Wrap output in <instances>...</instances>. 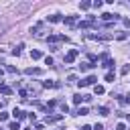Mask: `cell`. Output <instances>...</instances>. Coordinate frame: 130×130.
Masks as SVG:
<instances>
[{
  "label": "cell",
  "instance_id": "obj_23",
  "mask_svg": "<svg viewBox=\"0 0 130 130\" xmlns=\"http://www.w3.org/2000/svg\"><path fill=\"white\" fill-rule=\"evenodd\" d=\"M106 81H114V73H106Z\"/></svg>",
  "mask_w": 130,
  "mask_h": 130
},
{
  "label": "cell",
  "instance_id": "obj_3",
  "mask_svg": "<svg viewBox=\"0 0 130 130\" xmlns=\"http://www.w3.org/2000/svg\"><path fill=\"white\" fill-rule=\"evenodd\" d=\"M61 118H63L61 114H55V116H47V118H45V122H47V124H53V122H59Z\"/></svg>",
  "mask_w": 130,
  "mask_h": 130
},
{
  "label": "cell",
  "instance_id": "obj_4",
  "mask_svg": "<svg viewBox=\"0 0 130 130\" xmlns=\"http://www.w3.org/2000/svg\"><path fill=\"white\" fill-rule=\"evenodd\" d=\"M24 73H26V75H41V73H43V71H41V69H39V67H28V69H26V71H24Z\"/></svg>",
  "mask_w": 130,
  "mask_h": 130
},
{
  "label": "cell",
  "instance_id": "obj_16",
  "mask_svg": "<svg viewBox=\"0 0 130 130\" xmlns=\"http://www.w3.org/2000/svg\"><path fill=\"white\" fill-rule=\"evenodd\" d=\"M49 20L51 22H59L61 20V14H53V16H49Z\"/></svg>",
  "mask_w": 130,
  "mask_h": 130
},
{
  "label": "cell",
  "instance_id": "obj_28",
  "mask_svg": "<svg viewBox=\"0 0 130 130\" xmlns=\"http://www.w3.org/2000/svg\"><path fill=\"white\" fill-rule=\"evenodd\" d=\"M93 130H104V126H102V124H95V126H93Z\"/></svg>",
  "mask_w": 130,
  "mask_h": 130
},
{
  "label": "cell",
  "instance_id": "obj_22",
  "mask_svg": "<svg viewBox=\"0 0 130 130\" xmlns=\"http://www.w3.org/2000/svg\"><path fill=\"white\" fill-rule=\"evenodd\" d=\"M128 71H130V67H128V65H124V67H122V71H120V73H122V75H128Z\"/></svg>",
  "mask_w": 130,
  "mask_h": 130
},
{
  "label": "cell",
  "instance_id": "obj_27",
  "mask_svg": "<svg viewBox=\"0 0 130 130\" xmlns=\"http://www.w3.org/2000/svg\"><path fill=\"white\" fill-rule=\"evenodd\" d=\"M124 128H126V126H124V124H122V122H120V124H118V126H116V130H124Z\"/></svg>",
  "mask_w": 130,
  "mask_h": 130
},
{
  "label": "cell",
  "instance_id": "obj_14",
  "mask_svg": "<svg viewBox=\"0 0 130 130\" xmlns=\"http://www.w3.org/2000/svg\"><path fill=\"white\" fill-rule=\"evenodd\" d=\"M43 87H59V83H55V81H45Z\"/></svg>",
  "mask_w": 130,
  "mask_h": 130
},
{
  "label": "cell",
  "instance_id": "obj_11",
  "mask_svg": "<svg viewBox=\"0 0 130 130\" xmlns=\"http://www.w3.org/2000/svg\"><path fill=\"white\" fill-rule=\"evenodd\" d=\"M8 130H20V124L18 122H10L8 124Z\"/></svg>",
  "mask_w": 130,
  "mask_h": 130
},
{
  "label": "cell",
  "instance_id": "obj_15",
  "mask_svg": "<svg viewBox=\"0 0 130 130\" xmlns=\"http://www.w3.org/2000/svg\"><path fill=\"white\" fill-rule=\"evenodd\" d=\"M81 100H83L81 93H75V95H73V104H81Z\"/></svg>",
  "mask_w": 130,
  "mask_h": 130
},
{
  "label": "cell",
  "instance_id": "obj_12",
  "mask_svg": "<svg viewBox=\"0 0 130 130\" xmlns=\"http://www.w3.org/2000/svg\"><path fill=\"white\" fill-rule=\"evenodd\" d=\"M63 22H67V24H75V16H65Z\"/></svg>",
  "mask_w": 130,
  "mask_h": 130
},
{
  "label": "cell",
  "instance_id": "obj_18",
  "mask_svg": "<svg viewBox=\"0 0 130 130\" xmlns=\"http://www.w3.org/2000/svg\"><path fill=\"white\" fill-rule=\"evenodd\" d=\"M77 114H79V116H87V108H85V106H83V108H79V110H77Z\"/></svg>",
  "mask_w": 130,
  "mask_h": 130
},
{
  "label": "cell",
  "instance_id": "obj_21",
  "mask_svg": "<svg viewBox=\"0 0 130 130\" xmlns=\"http://www.w3.org/2000/svg\"><path fill=\"white\" fill-rule=\"evenodd\" d=\"M45 65H53V57L47 55V57H45Z\"/></svg>",
  "mask_w": 130,
  "mask_h": 130
},
{
  "label": "cell",
  "instance_id": "obj_17",
  "mask_svg": "<svg viewBox=\"0 0 130 130\" xmlns=\"http://www.w3.org/2000/svg\"><path fill=\"white\" fill-rule=\"evenodd\" d=\"M93 91H95V93H98V95H102V93H104V91H106V89H104V87H102V85H95V87H93Z\"/></svg>",
  "mask_w": 130,
  "mask_h": 130
},
{
  "label": "cell",
  "instance_id": "obj_2",
  "mask_svg": "<svg viewBox=\"0 0 130 130\" xmlns=\"http://www.w3.org/2000/svg\"><path fill=\"white\" fill-rule=\"evenodd\" d=\"M77 83H79V87H87V85L95 83V75H89V77H85V79H81V81H77Z\"/></svg>",
  "mask_w": 130,
  "mask_h": 130
},
{
  "label": "cell",
  "instance_id": "obj_13",
  "mask_svg": "<svg viewBox=\"0 0 130 130\" xmlns=\"http://www.w3.org/2000/svg\"><path fill=\"white\" fill-rule=\"evenodd\" d=\"M91 67H93L91 63H81V65H79V69H81V71H87V69H91Z\"/></svg>",
  "mask_w": 130,
  "mask_h": 130
},
{
  "label": "cell",
  "instance_id": "obj_24",
  "mask_svg": "<svg viewBox=\"0 0 130 130\" xmlns=\"http://www.w3.org/2000/svg\"><path fill=\"white\" fill-rule=\"evenodd\" d=\"M67 81H69V83H75V81H77V77H75V75H69V77H67Z\"/></svg>",
  "mask_w": 130,
  "mask_h": 130
},
{
  "label": "cell",
  "instance_id": "obj_19",
  "mask_svg": "<svg viewBox=\"0 0 130 130\" xmlns=\"http://www.w3.org/2000/svg\"><path fill=\"white\" fill-rule=\"evenodd\" d=\"M100 114H102V116H108V114H110V110H108L106 106H102V108H100Z\"/></svg>",
  "mask_w": 130,
  "mask_h": 130
},
{
  "label": "cell",
  "instance_id": "obj_9",
  "mask_svg": "<svg viewBox=\"0 0 130 130\" xmlns=\"http://www.w3.org/2000/svg\"><path fill=\"white\" fill-rule=\"evenodd\" d=\"M89 26H93V20L89 18V20H83V22H79V28H89Z\"/></svg>",
  "mask_w": 130,
  "mask_h": 130
},
{
  "label": "cell",
  "instance_id": "obj_7",
  "mask_svg": "<svg viewBox=\"0 0 130 130\" xmlns=\"http://www.w3.org/2000/svg\"><path fill=\"white\" fill-rule=\"evenodd\" d=\"M41 57H43V53L39 49H30V59H41Z\"/></svg>",
  "mask_w": 130,
  "mask_h": 130
},
{
  "label": "cell",
  "instance_id": "obj_6",
  "mask_svg": "<svg viewBox=\"0 0 130 130\" xmlns=\"http://www.w3.org/2000/svg\"><path fill=\"white\" fill-rule=\"evenodd\" d=\"M22 49H24V45H22V43H20V45H16V47L12 49V55H14V57H18V55L22 53Z\"/></svg>",
  "mask_w": 130,
  "mask_h": 130
},
{
  "label": "cell",
  "instance_id": "obj_10",
  "mask_svg": "<svg viewBox=\"0 0 130 130\" xmlns=\"http://www.w3.org/2000/svg\"><path fill=\"white\" fill-rule=\"evenodd\" d=\"M12 116H14L16 120H22V118H24V114H22V112H20L18 108H14V112H12Z\"/></svg>",
  "mask_w": 130,
  "mask_h": 130
},
{
  "label": "cell",
  "instance_id": "obj_26",
  "mask_svg": "<svg viewBox=\"0 0 130 130\" xmlns=\"http://www.w3.org/2000/svg\"><path fill=\"white\" fill-rule=\"evenodd\" d=\"M116 39H118V41H124V39H126V32H120V35H118Z\"/></svg>",
  "mask_w": 130,
  "mask_h": 130
},
{
  "label": "cell",
  "instance_id": "obj_29",
  "mask_svg": "<svg viewBox=\"0 0 130 130\" xmlns=\"http://www.w3.org/2000/svg\"><path fill=\"white\" fill-rule=\"evenodd\" d=\"M81 130H91V126H87V124H85V126H83Z\"/></svg>",
  "mask_w": 130,
  "mask_h": 130
},
{
  "label": "cell",
  "instance_id": "obj_8",
  "mask_svg": "<svg viewBox=\"0 0 130 130\" xmlns=\"http://www.w3.org/2000/svg\"><path fill=\"white\" fill-rule=\"evenodd\" d=\"M0 93H4V95H10V93H12V89H10L8 85H4V83H0Z\"/></svg>",
  "mask_w": 130,
  "mask_h": 130
},
{
  "label": "cell",
  "instance_id": "obj_1",
  "mask_svg": "<svg viewBox=\"0 0 130 130\" xmlns=\"http://www.w3.org/2000/svg\"><path fill=\"white\" fill-rule=\"evenodd\" d=\"M77 55H79V51H77V49H71V51L65 55V63H73V61L77 59Z\"/></svg>",
  "mask_w": 130,
  "mask_h": 130
},
{
  "label": "cell",
  "instance_id": "obj_20",
  "mask_svg": "<svg viewBox=\"0 0 130 130\" xmlns=\"http://www.w3.org/2000/svg\"><path fill=\"white\" fill-rule=\"evenodd\" d=\"M89 6H91V4H89V2H81V4H79V8H81V10H87V8H89Z\"/></svg>",
  "mask_w": 130,
  "mask_h": 130
},
{
  "label": "cell",
  "instance_id": "obj_25",
  "mask_svg": "<svg viewBox=\"0 0 130 130\" xmlns=\"http://www.w3.org/2000/svg\"><path fill=\"white\" fill-rule=\"evenodd\" d=\"M6 118H8V114H6V112H0V122H4Z\"/></svg>",
  "mask_w": 130,
  "mask_h": 130
},
{
  "label": "cell",
  "instance_id": "obj_5",
  "mask_svg": "<svg viewBox=\"0 0 130 130\" xmlns=\"http://www.w3.org/2000/svg\"><path fill=\"white\" fill-rule=\"evenodd\" d=\"M112 18L118 20L120 16H118V14H110V12H104V14H102V20H112Z\"/></svg>",
  "mask_w": 130,
  "mask_h": 130
}]
</instances>
